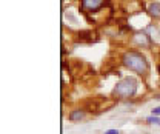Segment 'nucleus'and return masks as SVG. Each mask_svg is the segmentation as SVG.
<instances>
[{"instance_id":"f257e3e1","label":"nucleus","mask_w":160,"mask_h":134,"mask_svg":"<svg viewBox=\"0 0 160 134\" xmlns=\"http://www.w3.org/2000/svg\"><path fill=\"white\" fill-rule=\"evenodd\" d=\"M120 62H122V65L126 70H129V71H132V73H136L139 76H146L149 73V62H148V59L145 57L143 53H140L137 49L125 51L122 54V57H120Z\"/></svg>"},{"instance_id":"f03ea898","label":"nucleus","mask_w":160,"mask_h":134,"mask_svg":"<svg viewBox=\"0 0 160 134\" xmlns=\"http://www.w3.org/2000/svg\"><path fill=\"white\" fill-rule=\"evenodd\" d=\"M139 90V80L134 77H122L119 82L116 83L112 94L117 99H131L137 94Z\"/></svg>"},{"instance_id":"7ed1b4c3","label":"nucleus","mask_w":160,"mask_h":134,"mask_svg":"<svg viewBox=\"0 0 160 134\" xmlns=\"http://www.w3.org/2000/svg\"><path fill=\"white\" fill-rule=\"evenodd\" d=\"M106 0H80V8L83 13H97L105 6Z\"/></svg>"},{"instance_id":"20e7f679","label":"nucleus","mask_w":160,"mask_h":134,"mask_svg":"<svg viewBox=\"0 0 160 134\" xmlns=\"http://www.w3.org/2000/svg\"><path fill=\"white\" fill-rule=\"evenodd\" d=\"M85 117H86V110H83V108H74L68 114L69 122H72V123H77V122L85 120Z\"/></svg>"},{"instance_id":"39448f33","label":"nucleus","mask_w":160,"mask_h":134,"mask_svg":"<svg viewBox=\"0 0 160 134\" xmlns=\"http://www.w3.org/2000/svg\"><path fill=\"white\" fill-rule=\"evenodd\" d=\"M148 13L152 19L159 20L160 19V2H151L148 6Z\"/></svg>"},{"instance_id":"423d86ee","label":"nucleus","mask_w":160,"mask_h":134,"mask_svg":"<svg viewBox=\"0 0 160 134\" xmlns=\"http://www.w3.org/2000/svg\"><path fill=\"white\" fill-rule=\"evenodd\" d=\"M148 125H160V117L159 116H149V117H146V120H145Z\"/></svg>"},{"instance_id":"0eeeda50","label":"nucleus","mask_w":160,"mask_h":134,"mask_svg":"<svg viewBox=\"0 0 160 134\" xmlns=\"http://www.w3.org/2000/svg\"><path fill=\"white\" fill-rule=\"evenodd\" d=\"M151 114L152 116H159L160 117V106H154V108L151 110Z\"/></svg>"},{"instance_id":"6e6552de","label":"nucleus","mask_w":160,"mask_h":134,"mask_svg":"<svg viewBox=\"0 0 160 134\" xmlns=\"http://www.w3.org/2000/svg\"><path fill=\"white\" fill-rule=\"evenodd\" d=\"M103 134H120L119 130H114V128H111V130H106Z\"/></svg>"},{"instance_id":"1a4fd4ad","label":"nucleus","mask_w":160,"mask_h":134,"mask_svg":"<svg viewBox=\"0 0 160 134\" xmlns=\"http://www.w3.org/2000/svg\"><path fill=\"white\" fill-rule=\"evenodd\" d=\"M157 71H159V73H160V63H159V66H157Z\"/></svg>"},{"instance_id":"9d476101","label":"nucleus","mask_w":160,"mask_h":134,"mask_svg":"<svg viewBox=\"0 0 160 134\" xmlns=\"http://www.w3.org/2000/svg\"><path fill=\"white\" fill-rule=\"evenodd\" d=\"M156 99H160V93H159V94H157V97H156Z\"/></svg>"}]
</instances>
